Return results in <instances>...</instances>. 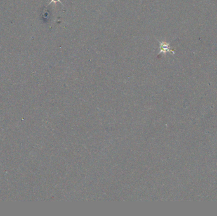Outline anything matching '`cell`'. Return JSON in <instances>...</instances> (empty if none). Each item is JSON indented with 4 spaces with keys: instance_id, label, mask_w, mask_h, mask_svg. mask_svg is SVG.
Listing matches in <instances>:
<instances>
[{
    "instance_id": "1",
    "label": "cell",
    "mask_w": 217,
    "mask_h": 216,
    "mask_svg": "<svg viewBox=\"0 0 217 216\" xmlns=\"http://www.w3.org/2000/svg\"><path fill=\"white\" fill-rule=\"evenodd\" d=\"M159 43L160 44V51L158 53V55L161 54L162 53H166V52H171L173 54H175V52L173 50H171L170 48H169V44L167 43L165 41H160L159 40H157Z\"/></svg>"
},
{
    "instance_id": "2",
    "label": "cell",
    "mask_w": 217,
    "mask_h": 216,
    "mask_svg": "<svg viewBox=\"0 0 217 216\" xmlns=\"http://www.w3.org/2000/svg\"><path fill=\"white\" fill-rule=\"evenodd\" d=\"M58 2H59V3H60L63 6H64V4L61 2V1H60V0H51V2L49 3V4H48V5H50L51 3H54V4H56V3H58Z\"/></svg>"
}]
</instances>
